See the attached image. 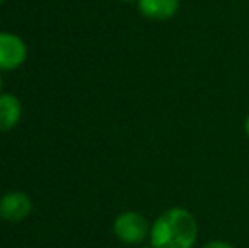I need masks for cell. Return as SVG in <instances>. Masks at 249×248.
<instances>
[{
    "instance_id": "9",
    "label": "cell",
    "mask_w": 249,
    "mask_h": 248,
    "mask_svg": "<svg viewBox=\"0 0 249 248\" xmlns=\"http://www.w3.org/2000/svg\"><path fill=\"white\" fill-rule=\"evenodd\" d=\"M138 248H153V245H151V243H148V245H144V243H142V245H139Z\"/></svg>"
},
{
    "instance_id": "10",
    "label": "cell",
    "mask_w": 249,
    "mask_h": 248,
    "mask_svg": "<svg viewBox=\"0 0 249 248\" xmlns=\"http://www.w3.org/2000/svg\"><path fill=\"white\" fill-rule=\"evenodd\" d=\"M121 2H124V3H132V2H138V0H121Z\"/></svg>"
},
{
    "instance_id": "2",
    "label": "cell",
    "mask_w": 249,
    "mask_h": 248,
    "mask_svg": "<svg viewBox=\"0 0 249 248\" xmlns=\"http://www.w3.org/2000/svg\"><path fill=\"white\" fill-rule=\"evenodd\" d=\"M114 235L125 245L139 247L149 240L151 225L144 214L138 211H124L114 219Z\"/></svg>"
},
{
    "instance_id": "11",
    "label": "cell",
    "mask_w": 249,
    "mask_h": 248,
    "mask_svg": "<svg viewBox=\"0 0 249 248\" xmlns=\"http://www.w3.org/2000/svg\"><path fill=\"white\" fill-rule=\"evenodd\" d=\"M0 90H2V76H0Z\"/></svg>"
},
{
    "instance_id": "12",
    "label": "cell",
    "mask_w": 249,
    "mask_h": 248,
    "mask_svg": "<svg viewBox=\"0 0 249 248\" xmlns=\"http://www.w3.org/2000/svg\"><path fill=\"white\" fill-rule=\"evenodd\" d=\"M2 2H3V0H0V3H2Z\"/></svg>"
},
{
    "instance_id": "7",
    "label": "cell",
    "mask_w": 249,
    "mask_h": 248,
    "mask_svg": "<svg viewBox=\"0 0 249 248\" xmlns=\"http://www.w3.org/2000/svg\"><path fill=\"white\" fill-rule=\"evenodd\" d=\"M200 248H236L232 243L226 242V240H212V242H207L205 245H202Z\"/></svg>"
},
{
    "instance_id": "5",
    "label": "cell",
    "mask_w": 249,
    "mask_h": 248,
    "mask_svg": "<svg viewBox=\"0 0 249 248\" xmlns=\"http://www.w3.org/2000/svg\"><path fill=\"white\" fill-rule=\"evenodd\" d=\"M138 9L149 20H170L180 10V0H138Z\"/></svg>"
},
{
    "instance_id": "8",
    "label": "cell",
    "mask_w": 249,
    "mask_h": 248,
    "mask_svg": "<svg viewBox=\"0 0 249 248\" xmlns=\"http://www.w3.org/2000/svg\"><path fill=\"white\" fill-rule=\"evenodd\" d=\"M244 133H246V136H248V139H249V113H248V116H246V121H244Z\"/></svg>"
},
{
    "instance_id": "3",
    "label": "cell",
    "mask_w": 249,
    "mask_h": 248,
    "mask_svg": "<svg viewBox=\"0 0 249 248\" xmlns=\"http://www.w3.org/2000/svg\"><path fill=\"white\" fill-rule=\"evenodd\" d=\"M27 58V46L17 34L0 33V70H17Z\"/></svg>"
},
{
    "instance_id": "1",
    "label": "cell",
    "mask_w": 249,
    "mask_h": 248,
    "mask_svg": "<svg viewBox=\"0 0 249 248\" xmlns=\"http://www.w3.org/2000/svg\"><path fill=\"white\" fill-rule=\"evenodd\" d=\"M197 238V218L187 208H168L151 225L149 243L153 248H194Z\"/></svg>"
},
{
    "instance_id": "6",
    "label": "cell",
    "mask_w": 249,
    "mask_h": 248,
    "mask_svg": "<svg viewBox=\"0 0 249 248\" xmlns=\"http://www.w3.org/2000/svg\"><path fill=\"white\" fill-rule=\"evenodd\" d=\"M22 116L20 100L14 94H0V131L16 128Z\"/></svg>"
},
{
    "instance_id": "4",
    "label": "cell",
    "mask_w": 249,
    "mask_h": 248,
    "mask_svg": "<svg viewBox=\"0 0 249 248\" xmlns=\"http://www.w3.org/2000/svg\"><path fill=\"white\" fill-rule=\"evenodd\" d=\"M33 211V201L27 194L19 191L7 192L0 199V218L9 223H20Z\"/></svg>"
}]
</instances>
